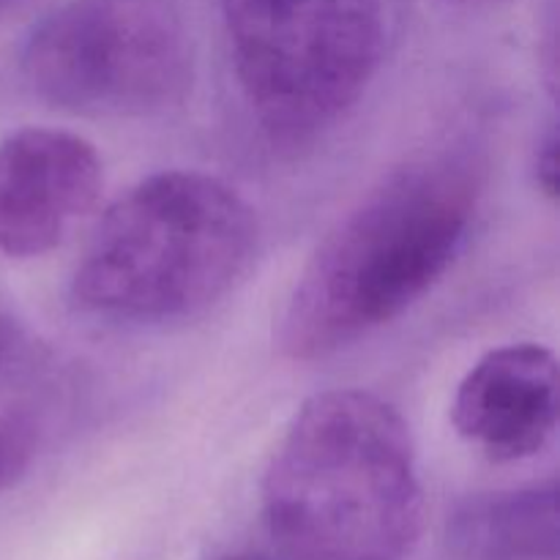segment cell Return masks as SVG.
Here are the masks:
<instances>
[{"label": "cell", "instance_id": "obj_1", "mask_svg": "<svg viewBox=\"0 0 560 560\" xmlns=\"http://www.w3.org/2000/svg\"><path fill=\"white\" fill-rule=\"evenodd\" d=\"M481 170L459 151L413 159L377 180L317 244L277 342L284 359L323 361L424 299L468 244Z\"/></svg>", "mask_w": 560, "mask_h": 560}, {"label": "cell", "instance_id": "obj_2", "mask_svg": "<svg viewBox=\"0 0 560 560\" xmlns=\"http://www.w3.org/2000/svg\"><path fill=\"white\" fill-rule=\"evenodd\" d=\"M273 539L299 560H402L424 525L410 427L364 388L301 405L262 479Z\"/></svg>", "mask_w": 560, "mask_h": 560}, {"label": "cell", "instance_id": "obj_3", "mask_svg": "<svg viewBox=\"0 0 560 560\" xmlns=\"http://www.w3.org/2000/svg\"><path fill=\"white\" fill-rule=\"evenodd\" d=\"M260 228L230 184L167 170L131 186L98 222L71 277L85 315L126 326L189 320L249 273Z\"/></svg>", "mask_w": 560, "mask_h": 560}, {"label": "cell", "instance_id": "obj_4", "mask_svg": "<svg viewBox=\"0 0 560 560\" xmlns=\"http://www.w3.org/2000/svg\"><path fill=\"white\" fill-rule=\"evenodd\" d=\"M217 14L246 115L277 148L328 135L383 63V0H217Z\"/></svg>", "mask_w": 560, "mask_h": 560}, {"label": "cell", "instance_id": "obj_5", "mask_svg": "<svg viewBox=\"0 0 560 560\" xmlns=\"http://www.w3.org/2000/svg\"><path fill=\"white\" fill-rule=\"evenodd\" d=\"M20 69L33 96L63 113H170L197 74L189 0H69L33 27Z\"/></svg>", "mask_w": 560, "mask_h": 560}, {"label": "cell", "instance_id": "obj_6", "mask_svg": "<svg viewBox=\"0 0 560 560\" xmlns=\"http://www.w3.org/2000/svg\"><path fill=\"white\" fill-rule=\"evenodd\" d=\"M104 167L80 135L27 126L0 142V255L52 252L96 208Z\"/></svg>", "mask_w": 560, "mask_h": 560}, {"label": "cell", "instance_id": "obj_7", "mask_svg": "<svg viewBox=\"0 0 560 560\" xmlns=\"http://www.w3.org/2000/svg\"><path fill=\"white\" fill-rule=\"evenodd\" d=\"M454 430L495 463L539 454L558 430V359L536 342L481 355L452 402Z\"/></svg>", "mask_w": 560, "mask_h": 560}, {"label": "cell", "instance_id": "obj_8", "mask_svg": "<svg viewBox=\"0 0 560 560\" xmlns=\"http://www.w3.org/2000/svg\"><path fill=\"white\" fill-rule=\"evenodd\" d=\"M558 487L492 492L463 503L448 523L459 560H560Z\"/></svg>", "mask_w": 560, "mask_h": 560}, {"label": "cell", "instance_id": "obj_9", "mask_svg": "<svg viewBox=\"0 0 560 560\" xmlns=\"http://www.w3.org/2000/svg\"><path fill=\"white\" fill-rule=\"evenodd\" d=\"M36 448V419L27 410L0 408V492L14 487L27 474Z\"/></svg>", "mask_w": 560, "mask_h": 560}, {"label": "cell", "instance_id": "obj_10", "mask_svg": "<svg viewBox=\"0 0 560 560\" xmlns=\"http://www.w3.org/2000/svg\"><path fill=\"white\" fill-rule=\"evenodd\" d=\"M534 175L539 189L545 191L547 197L556 200L558 197V129L550 126L545 131V137H539V145H536L534 156Z\"/></svg>", "mask_w": 560, "mask_h": 560}, {"label": "cell", "instance_id": "obj_11", "mask_svg": "<svg viewBox=\"0 0 560 560\" xmlns=\"http://www.w3.org/2000/svg\"><path fill=\"white\" fill-rule=\"evenodd\" d=\"M20 348H22L20 328H16L14 320L0 310V372L9 370L11 361L20 355Z\"/></svg>", "mask_w": 560, "mask_h": 560}, {"label": "cell", "instance_id": "obj_12", "mask_svg": "<svg viewBox=\"0 0 560 560\" xmlns=\"http://www.w3.org/2000/svg\"><path fill=\"white\" fill-rule=\"evenodd\" d=\"M446 3L465 5V9H481V5H495V3H501V0H446Z\"/></svg>", "mask_w": 560, "mask_h": 560}, {"label": "cell", "instance_id": "obj_13", "mask_svg": "<svg viewBox=\"0 0 560 560\" xmlns=\"http://www.w3.org/2000/svg\"><path fill=\"white\" fill-rule=\"evenodd\" d=\"M22 3H25V0H0V16H5V14H9V11L20 9Z\"/></svg>", "mask_w": 560, "mask_h": 560}, {"label": "cell", "instance_id": "obj_14", "mask_svg": "<svg viewBox=\"0 0 560 560\" xmlns=\"http://www.w3.org/2000/svg\"><path fill=\"white\" fill-rule=\"evenodd\" d=\"M224 560H271V558H262V556H235V558H224Z\"/></svg>", "mask_w": 560, "mask_h": 560}]
</instances>
